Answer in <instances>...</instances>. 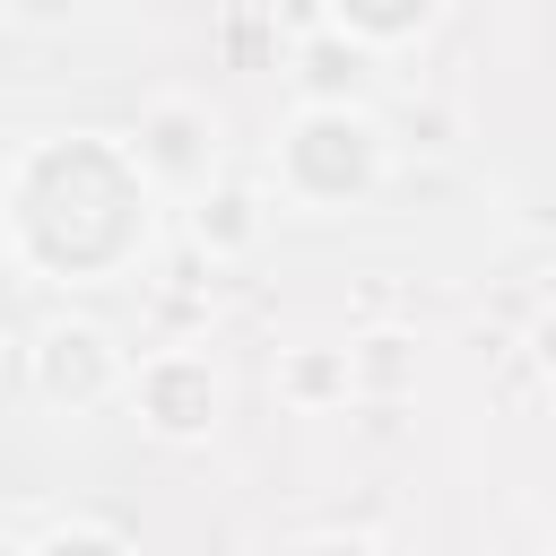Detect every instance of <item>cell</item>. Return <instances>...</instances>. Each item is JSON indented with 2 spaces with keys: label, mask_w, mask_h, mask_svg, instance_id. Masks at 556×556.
<instances>
[{
  "label": "cell",
  "mask_w": 556,
  "mask_h": 556,
  "mask_svg": "<svg viewBox=\"0 0 556 556\" xmlns=\"http://www.w3.org/2000/svg\"><path fill=\"white\" fill-rule=\"evenodd\" d=\"M287 182L304 200H348L374 182V130L356 113H304L287 139Z\"/></svg>",
  "instance_id": "1"
},
{
  "label": "cell",
  "mask_w": 556,
  "mask_h": 556,
  "mask_svg": "<svg viewBox=\"0 0 556 556\" xmlns=\"http://www.w3.org/2000/svg\"><path fill=\"white\" fill-rule=\"evenodd\" d=\"M139 391H148V417H156L165 434H191V426H208V408H217V382H208V365H191V356L148 365Z\"/></svg>",
  "instance_id": "2"
},
{
  "label": "cell",
  "mask_w": 556,
  "mask_h": 556,
  "mask_svg": "<svg viewBox=\"0 0 556 556\" xmlns=\"http://www.w3.org/2000/svg\"><path fill=\"white\" fill-rule=\"evenodd\" d=\"M43 382L52 391H78V400L104 391V339L96 330H52L43 339Z\"/></svg>",
  "instance_id": "3"
},
{
  "label": "cell",
  "mask_w": 556,
  "mask_h": 556,
  "mask_svg": "<svg viewBox=\"0 0 556 556\" xmlns=\"http://www.w3.org/2000/svg\"><path fill=\"white\" fill-rule=\"evenodd\" d=\"M43 556H122V547H113V539H52Z\"/></svg>",
  "instance_id": "4"
}]
</instances>
